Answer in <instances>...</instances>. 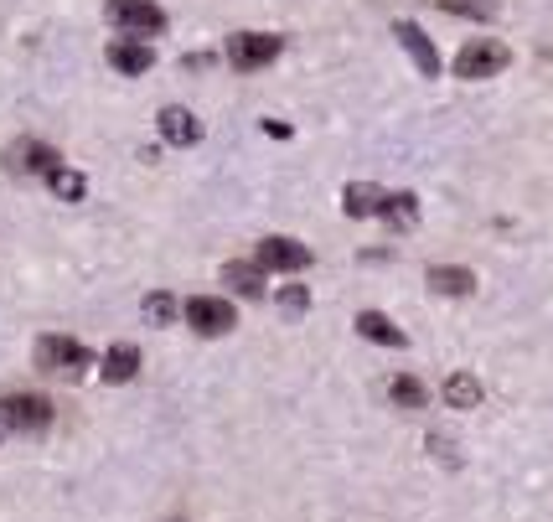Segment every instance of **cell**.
<instances>
[{
  "mask_svg": "<svg viewBox=\"0 0 553 522\" xmlns=\"http://www.w3.org/2000/svg\"><path fill=\"white\" fill-rule=\"evenodd\" d=\"M388 398H393L398 409H424V398H429V393H424V383H419V378L398 373V378L388 383Z\"/></svg>",
  "mask_w": 553,
  "mask_h": 522,
  "instance_id": "21",
  "label": "cell"
},
{
  "mask_svg": "<svg viewBox=\"0 0 553 522\" xmlns=\"http://www.w3.org/2000/svg\"><path fill=\"white\" fill-rule=\"evenodd\" d=\"M0 440H6V424H0Z\"/></svg>",
  "mask_w": 553,
  "mask_h": 522,
  "instance_id": "24",
  "label": "cell"
},
{
  "mask_svg": "<svg viewBox=\"0 0 553 522\" xmlns=\"http://www.w3.org/2000/svg\"><path fill=\"white\" fill-rule=\"evenodd\" d=\"M357 331L367 336V342H378V347H404V342H409V336L398 331L383 311H362V316H357Z\"/></svg>",
  "mask_w": 553,
  "mask_h": 522,
  "instance_id": "15",
  "label": "cell"
},
{
  "mask_svg": "<svg viewBox=\"0 0 553 522\" xmlns=\"http://www.w3.org/2000/svg\"><path fill=\"white\" fill-rule=\"evenodd\" d=\"M280 311H290V316L305 311V290H300V285H285V290H280Z\"/></svg>",
  "mask_w": 553,
  "mask_h": 522,
  "instance_id": "23",
  "label": "cell"
},
{
  "mask_svg": "<svg viewBox=\"0 0 553 522\" xmlns=\"http://www.w3.org/2000/svg\"><path fill=\"white\" fill-rule=\"evenodd\" d=\"M440 11H450V16H471V21H491L497 16V0H435Z\"/></svg>",
  "mask_w": 553,
  "mask_h": 522,
  "instance_id": "22",
  "label": "cell"
},
{
  "mask_svg": "<svg viewBox=\"0 0 553 522\" xmlns=\"http://www.w3.org/2000/svg\"><path fill=\"white\" fill-rule=\"evenodd\" d=\"M37 367L52 378H83L94 367V352H88L78 336H42L37 342Z\"/></svg>",
  "mask_w": 553,
  "mask_h": 522,
  "instance_id": "1",
  "label": "cell"
},
{
  "mask_svg": "<svg viewBox=\"0 0 553 522\" xmlns=\"http://www.w3.org/2000/svg\"><path fill=\"white\" fill-rule=\"evenodd\" d=\"M342 207H347V218H383L388 192H383V187H373V181H347Z\"/></svg>",
  "mask_w": 553,
  "mask_h": 522,
  "instance_id": "12",
  "label": "cell"
},
{
  "mask_svg": "<svg viewBox=\"0 0 553 522\" xmlns=\"http://www.w3.org/2000/svg\"><path fill=\"white\" fill-rule=\"evenodd\" d=\"M445 404L450 409H481V378L476 373H450L445 378Z\"/></svg>",
  "mask_w": 553,
  "mask_h": 522,
  "instance_id": "16",
  "label": "cell"
},
{
  "mask_svg": "<svg viewBox=\"0 0 553 522\" xmlns=\"http://www.w3.org/2000/svg\"><path fill=\"white\" fill-rule=\"evenodd\" d=\"M393 37L404 42V52H409L414 63H419V73H424V78H440V52L429 47V37L419 32L414 21H393Z\"/></svg>",
  "mask_w": 553,
  "mask_h": 522,
  "instance_id": "11",
  "label": "cell"
},
{
  "mask_svg": "<svg viewBox=\"0 0 553 522\" xmlns=\"http://www.w3.org/2000/svg\"><path fill=\"white\" fill-rule=\"evenodd\" d=\"M109 68L114 73H125V78H140V73H150L156 68V52H150L145 42H135V37H119V42H109Z\"/></svg>",
  "mask_w": 553,
  "mask_h": 522,
  "instance_id": "10",
  "label": "cell"
},
{
  "mask_svg": "<svg viewBox=\"0 0 553 522\" xmlns=\"http://www.w3.org/2000/svg\"><path fill=\"white\" fill-rule=\"evenodd\" d=\"M223 280H228V290L249 295V300L264 295V269H259V259H254V264H228V269H223Z\"/></svg>",
  "mask_w": 553,
  "mask_h": 522,
  "instance_id": "17",
  "label": "cell"
},
{
  "mask_svg": "<svg viewBox=\"0 0 553 522\" xmlns=\"http://www.w3.org/2000/svg\"><path fill=\"white\" fill-rule=\"evenodd\" d=\"M285 52V37H274V32H233L228 37V63L233 68H269L274 57Z\"/></svg>",
  "mask_w": 553,
  "mask_h": 522,
  "instance_id": "5",
  "label": "cell"
},
{
  "mask_svg": "<svg viewBox=\"0 0 553 522\" xmlns=\"http://www.w3.org/2000/svg\"><path fill=\"white\" fill-rule=\"evenodd\" d=\"M429 290H435V295H471L476 274L460 269V264H435V269H429Z\"/></svg>",
  "mask_w": 553,
  "mask_h": 522,
  "instance_id": "14",
  "label": "cell"
},
{
  "mask_svg": "<svg viewBox=\"0 0 553 522\" xmlns=\"http://www.w3.org/2000/svg\"><path fill=\"white\" fill-rule=\"evenodd\" d=\"M99 373H104V383H130V378L140 373V347L114 342V347L104 352V362H99Z\"/></svg>",
  "mask_w": 553,
  "mask_h": 522,
  "instance_id": "13",
  "label": "cell"
},
{
  "mask_svg": "<svg viewBox=\"0 0 553 522\" xmlns=\"http://www.w3.org/2000/svg\"><path fill=\"white\" fill-rule=\"evenodd\" d=\"M47 187H52V197H63V202H83V197H88V181H83L73 166L52 171V176H47Z\"/></svg>",
  "mask_w": 553,
  "mask_h": 522,
  "instance_id": "20",
  "label": "cell"
},
{
  "mask_svg": "<svg viewBox=\"0 0 553 522\" xmlns=\"http://www.w3.org/2000/svg\"><path fill=\"white\" fill-rule=\"evenodd\" d=\"M311 264V249L300 238H264L259 243V269H280V274H295Z\"/></svg>",
  "mask_w": 553,
  "mask_h": 522,
  "instance_id": "8",
  "label": "cell"
},
{
  "mask_svg": "<svg viewBox=\"0 0 553 522\" xmlns=\"http://www.w3.org/2000/svg\"><path fill=\"white\" fill-rule=\"evenodd\" d=\"M140 316H145V326H171V321H176V295L150 290V295L140 300Z\"/></svg>",
  "mask_w": 553,
  "mask_h": 522,
  "instance_id": "19",
  "label": "cell"
},
{
  "mask_svg": "<svg viewBox=\"0 0 553 522\" xmlns=\"http://www.w3.org/2000/svg\"><path fill=\"white\" fill-rule=\"evenodd\" d=\"M104 16L119 26L125 37H161L166 32V11L156 6V0H109L104 6Z\"/></svg>",
  "mask_w": 553,
  "mask_h": 522,
  "instance_id": "2",
  "label": "cell"
},
{
  "mask_svg": "<svg viewBox=\"0 0 553 522\" xmlns=\"http://www.w3.org/2000/svg\"><path fill=\"white\" fill-rule=\"evenodd\" d=\"M383 218H388L393 228H414V223H419V197H414V192H388Z\"/></svg>",
  "mask_w": 553,
  "mask_h": 522,
  "instance_id": "18",
  "label": "cell"
},
{
  "mask_svg": "<svg viewBox=\"0 0 553 522\" xmlns=\"http://www.w3.org/2000/svg\"><path fill=\"white\" fill-rule=\"evenodd\" d=\"M156 130H161L166 145H181V150H187V145L202 140V119H197L192 109H181V104H166V109L156 114Z\"/></svg>",
  "mask_w": 553,
  "mask_h": 522,
  "instance_id": "9",
  "label": "cell"
},
{
  "mask_svg": "<svg viewBox=\"0 0 553 522\" xmlns=\"http://www.w3.org/2000/svg\"><path fill=\"white\" fill-rule=\"evenodd\" d=\"M187 321H192L197 336H228V331L238 326L233 305L218 300V295H197V300H187Z\"/></svg>",
  "mask_w": 553,
  "mask_h": 522,
  "instance_id": "6",
  "label": "cell"
},
{
  "mask_svg": "<svg viewBox=\"0 0 553 522\" xmlns=\"http://www.w3.org/2000/svg\"><path fill=\"white\" fill-rule=\"evenodd\" d=\"M507 63H512V52L497 37H476V42H466V47L455 52V78L481 83V78H497Z\"/></svg>",
  "mask_w": 553,
  "mask_h": 522,
  "instance_id": "3",
  "label": "cell"
},
{
  "mask_svg": "<svg viewBox=\"0 0 553 522\" xmlns=\"http://www.w3.org/2000/svg\"><path fill=\"white\" fill-rule=\"evenodd\" d=\"M0 424L16 429V435H42V429H52V404L42 393H6L0 398Z\"/></svg>",
  "mask_w": 553,
  "mask_h": 522,
  "instance_id": "4",
  "label": "cell"
},
{
  "mask_svg": "<svg viewBox=\"0 0 553 522\" xmlns=\"http://www.w3.org/2000/svg\"><path fill=\"white\" fill-rule=\"evenodd\" d=\"M11 171H21V176H52V171H63V156H57L52 145H42V140H16L11 145Z\"/></svg>",
  "mask_w": 553,
  "mask_h": 522,
  "instance_id": "7",
  "label": "cell"
}]
</instances>
